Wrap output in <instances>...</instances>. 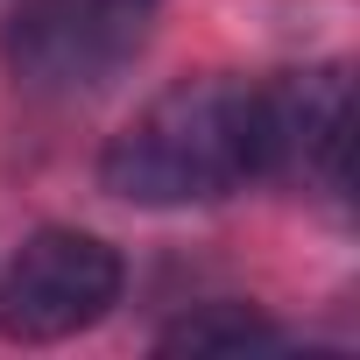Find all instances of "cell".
Wrapping results in <instances>:
<instances>
[{"label":"cell","mask_w":360,"mask_h":360,"mask_svg":"<svg viewBox=\"0 0 360 360\" xmlns=\"http://www.w3.org/2000/svg\"><path fill=\"white\" fill-rule=\"evenodd\" d=\"M248 176H262V99L233 78L169 85L99 155V184L127 205H205Z\"/></svg>","instance_id":"cell-1"},{"label":"cell","mask_w":360,"mask_h":360,"mask_svg":"<svg viewBox=\"0 0 360 360\" xmlns=\"http://www.w3.org/2000/svg\"><path fill=\"white\" fill-rule=\"evenodd\" d=\"M162 0H15L0 57H8L15 85L71 99L99 92L141 43Z\"/></svg>","instance_id":"cell-2"},{"label":"cell","mask_w":360,"mask_h":360,"mask_svg":"<svg viewBox=\"0 0 360 360\" xmlns=\"http://www.w3.org/2000/svg\"><path fill=\"white\" fill-rule=\"evenodd\" d=\"M113 297H120V255L92 233L50 226L0 269V332L22 346H50L99 325Z\"/></svg>","instance_id":"cell-3"},{"label":"cell","mask_w":360,"mask_h":360,"mask_svg":"<svg viewBox=\"0 0 360 360\" xmlns=\"http://www.w3.org/2000/svg\"><path fill=\"white\" fill-rule=\"evenodd\" d=\"M262 99V169H325L339 176L346 155V78L297 71L283 85H255Z\"/></svg>","instance_id":"cell-4"},{"label":"cell","mask_w":360,"mask_h":360,"mask_svg":"<svg viewBox=\"0 0 360 360\" xmlns=\"http://www.w3.org/2000/svg\"><path fill=\"white\" fill-rule=\"evenodd\" d=\"M255 346H276V325L255 318L248 304H205L162 332V353H255Z\"/></svg>","instance_id":"cell-5"}]
</instances>
